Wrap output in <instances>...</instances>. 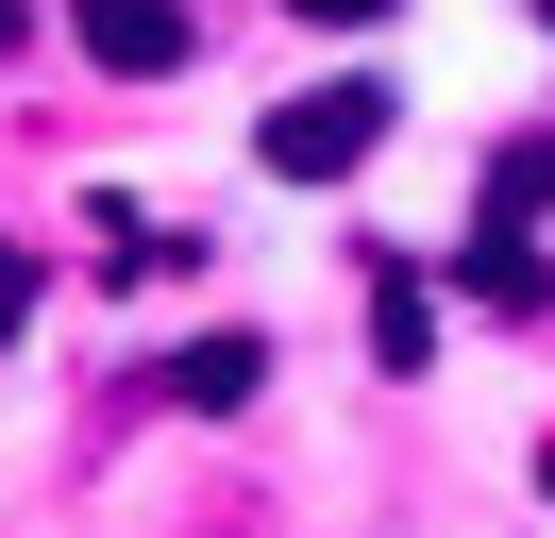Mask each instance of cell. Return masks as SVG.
<instances>
[{
    "label": "cell",
    "instance_id": "6da1fadb",
    "mask_svg": "<svg viewBox=\"0 0 555 538\" xmlns=\"http://www.w3.org/2000/svg\"><path fill=\"white\" fill-rule=\"evenodd\" d=\"M371 134H387V85H304V101H270L253 152H270L286 185H337V168H371Z\"/></svg>",
    "mask_w": 555,
    "mask_h": 538
},
{
    "label": "cell",
    "instance_id": "7a4b0ae2",
    "mask_svg": "<svg viewBox=\"0 0 555 538\" xmlns=\"http://www.w3.org/2000/svg\"><path fill=\"white\" fill-rule=\"evenodd\" d=\"M68 34H85V67H118V85H169V67L203 51L185 0H68Z\"/></svg>",
    "mask_w": 555,
    "mask_h": 538
},
{
    "label": "cell",
    "instance_id": "3957f363",
    "mask_svg": "<svg viewBox=\"0 0 555 538\" xmlns=\"http://www.w3.org/2000/svg\"><path fill=\"white\" fill-rule=\"evenodd\" d=\"M371 370H438V286L404 253H371Z\"/></svg>",
    "mask_w": 555,
    "mask_h": 538
},
{
    "label": "cell",
    "instance_id": "277c9868",
    "mask_svg": "<svg viewBox=\"0 0 555 538\" xmlns=\"http://www.w3.org/2000/svg\"><path fill=\"white\" fill-rule=\"evenodd\" d=\"M253 387H270V354H253V336H203V354L152 370V404H203V421H219V404H253Z\"/></svg>",
    "mask_w": 555,
    "mask_h": 538
},
{
    "label": "cell",
    "instance_id": "5b68a950",
    "mask_svg": "<svg viewBox=\"0 0 555 538\" xmlns=\"http://www.w3.org/2000/svg\"><path fill=\"white\" fill-rule=\"evenodd\" d=\"M0 336H35V253L0 235Z\"/></svg>",
    "mask_w": 555,
    "mask_h": 538
},
{
    "label": "cell",
    "instance_id": "8992f818",
    "mask_svg": "<svg viewBox=\"0 0 555 538\" xmlns=\"http://www.w3.org/2000/svg\"><path fill=\"white\" fill-rule=\"evenodd\" d=\"M286 17H320V34H371V17H387V0H286Z\"/></svg>",
    "mask_w": 555,
    "mask_h": 538
},
{
    "label": "cell",
    "instance_id": "52a82bcc",
    "mask_svg": "<svg viewBox=\"0 0 555 538\" xmlns=\"http://www.w3.org/2000/svg\"><path fill=\"white\" fill-rule=\"evenodd\" d=\"M17 34H35V17H17V0H0V67H17Z\"/></svg>",
    "mask_w": 555,
    "mask_h": 538
},
{
    "label": "cell",
    "instance_id": "ba28073f",
    "mask_svg": "<svg viewBox=\"0 0 555 538\" xmlns=\"http://www.w3.org/2000/svg\"><path fill=\"white\" fill-rule=\"evenodd\" d=\"M539 17H555V0H539Z\"/></svg>",
    "mask_w": 555,
    "mask_h": 538
}]
</instances>
